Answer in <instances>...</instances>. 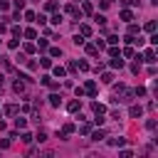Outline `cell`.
Listing matches in <instances>:
<instances>
[{
    "label": "cell",
    "mask_w": 158,
    "mask_h": 158,
    "mask_svg": "<svg viewBox=\"0 0 158 158\" xmlns=\"http://www.w3.org/2000/svg\"><path fill=\"white\" fill-rule=\"evenodd\" d=\"M121 54V49H116V44H111L109 47V57H118Z\"/></svg>",
    "instance_id": "cell-25"
},
{
    "label": "cell",
    "mask_w": 158,
    "mask_h": 158,
    "mask_svg": "<svg viewBox=\"0 0 158 158\" xmlns=\"http://www.w3.org/2000/svg\"><path fill=\"white\" fill-rule=\"evenodd\" d=\"M12 5H15V10H22L25 7V0H12Z\"/></svg>",
    "instance_id": "cell-36"
},
{
    "label": "cell",
    "mask_w": 158,
    "mask_h": 158,
    "mask_svg": "<svg viewBox=\"0 0 158 158\" xmlns=\"http://www.w3.org/2000/svg\"><path fill=\"white\" fill-rule=\"evenodd\" d=\"M10 32H12L15 37H22V27H17V25H15V27H10Z\"/></svg>",
    "instance_id": "cell-29"
},
{
    "label": "cell",
    "mask_w": 158,
    "mask_h": 158,
    "mask_svg": "<svg viewBox=\"0 0 158 158\" xmlns=\"http://www.w3.org/2000/svg\"><path fill=\"white\" fill-rule=\"evenodd\" d=\"M72 42H74V44H77V47H79V44H84V37H81V35H77V37H74V40H72Z\"/></svg>",
    "instance_id": "cell-38"
},
{
    "label": "cell",
    "mask_w": 158,
    "mask_h": 158,
    "mask_svg": "<svg viewBox=\"0 0 158 158\" xmlns=\"http://www.w3.org/2000/svg\"><path fill=\"white\" fill-rule=\"evenodd\" d=\"M123 89H126V86H123V84H114V91H116V94H121V91H123Z\"/></svg>",
    "instance_id": "cell-42"
},
{
    "label": "cell",
    "mask_w": 158,
    "mask_h": 158,
    "mask_svg": "<svg viewBox=\"0 0 158 158\" xmlns=\"http://www.w3.org/2000/svg\"><path fill=\"white\" fill-rule=\"evenodd\" d=\"M25 52H27V54H32V52H35V44H32V42H27V44H25Z\"/></svg>",
    "instance_id": "cell-40"
},
{
    "label": "cell",
    "mask_w": 158,
    "mask_h": 158,
    "mask_svg": "<svg viewBox=\"0 0 158 158\" xmlns=\"http://www.w3.org/2000/svg\"><path fill=\"white\" fill-rule=\"evenodd\" d=\"M133 54H136L133 47H123V49H121V57H133Z\"/></svg>",
    "instance_id": "cell-19"
},
{
    "label": "cell",
    "mask_w": 158,
    "mask_h": 158,
    "mask_svg": "<svg viewBox=\"0 0 158 158\" xmlns=\"http://www.w3.org/2000/svg\"><path fill=\"white\" fill-rule=\"evenodd\" d=\"M79 35L81 37H91V27L89 25H79Z\"/></svg>",
    "instance_id": "cell-5"
},
{
    "label": "cell",
    "mask_w": 158,
    "mask_h": 158,
    "mask_svg": "<svg viewBox=\"0 0 158 158\" xmlns=\"http://www.w3.org/2000/svg\"><path fill=\"white\" fill-rule=\"evenodd\" d=\"M52 72H54V77H59V79L67 74V69H64V67H59V64H57V67H52Z\"/></svg>",
    "instance_id": "cell-10"
},
{
    "label": "cell",
    "mask_w": 158,
    "mask_h": 158,
    "mask_svg": "<svg viewBox=\"0 0 158 158\" xmlns=\"http://www.w3.org/2000/svg\"><path fill=\"white\" fill-rule=\"evenodd\" d=\"M12 89H15L17 94H22V91H25V81H22V79H17V81L12 84Z\"/></svg>",
    "instance_id": "cell-12"
},
{
    "label": "cell",
    "mask_w": 158,
    "mask_h": 158,
    "mask_svg": "<svg viewBox=\"0 0 158 158\" xmlns=\"http://www.w3.org/2000/svg\"><path fill=\"white\" fill-rule=\"evenodd\" d=\"M35 141H37V143H44V141H47V133H44V131H40V133L35 136Z\"/></svg>",
    "instance_id": "cell-28"
},
{
    "label": "cell",
    "mask_w": 158,
    "mask_h": 158,
    "mask_svg": "<svg viewBox=\"0 0 158 158\" xmlns=\"http://www.w3.org/2000/svg\"><path fill=\"white\" fill-rule=\"evenodd\" d=\"M17 111H20V109H17L15 104H7V106H5V114H7V116H15Z\"/></svg>",
    "instance_id": "cell-13"
},
{
    "label": "cell",
    "mask_w": 158,
    "mask_h": 158,
    "mask_svg": "<svg viewBox=\"0 0 158 158\" xmlns=\"http://www.w3.org/2000/svg\"><path fill=\"white\" fill-rule=\"evenodd\" d=\"M7 47H10V49H17V47H20V42H17V40H10V42H7Z\"/></svg>",
    "instance_id": "cell-39"
},
{
    "label": "cell",
    "mask_w": 158,
    "mask_h": 158,
    "mask_svg": "<svg viewBox=\"0 0 158 158\" xmlns=\"http://www.w3.org/2000/svg\"><path fill=\"white\" fill-rule=\"evenodd\" d=\"M44 10H47V12H54V10H57V2H54V0H47V2H44Z\"/></svg>",
    "instance_id": "cell-14"
},
{
    "label": "cell",
    "mask_w": 158,
    "mask_h": 158,
    "mask_svg": "<svg viewBox=\"0 0 158 158\" xmlns=\"http://www.w3.org/2000/svg\"><path fill=\"white\" fill-rule=\"evenodd\" d=\"M49 104H52V106L57 109V106L62 104V99H59V94H52V96H49Z\"/></svg>",
    "instance_id": "cell-15"
},
{
    "label": "cell",
    "mask_w": 158,
    "mask_h": 158,
    "mask_svg": "<svg viewBox=\"0 0 158 158\" xmlns=\"http://www.w3.org/2000/svg\"><path fill=\"white\" fill-rule=\"evenodd\" d=\"M138 30H141L138 25H133V22H128V35H138Z\"/></svg>",
    "instance_id": "cell-22"
},
{
    "label": "cell",
    "mask_w": 158,
    "mask_h": 158,
    "mask_svg": "<svg viewBox=\"0 0 158 158\" xmlns=\"http://www.w3.org/2000/svg\"><path fill=\"white\" fill-rule=\"evenodd\" d=\"M62 133L67 136V133H74V123H64V128H62Z\"/></svg>",
    "instance_id": "cell-27"
},
{
    "label": "cell",
    "mask_w": 158,
    "mask_h": 158,
    "mask_svg": "<svg viewBox=\"0 0 158 158\" xmlns=\"http://www.w3.org/2000/svg\"><path fill=\"white\" fill-rule=\"evenodd\" d=\"M49 22H52V25H59V22H62V15H59V12H54V15L49 17Z\"/></svg>",
    "instance_id": "cell-21"
},
{
    "label": "cell",
    "mask_w": 158,
    "mask_h": 158,
    "mask_svg": "<svg viewBox=\"0 0 158 158\" xmlns=\"http://www.w3.org/2000/svg\"><path fill=\"white\" fill-rule=\"evenodd\" d=\"M2 32H7V22H0V35Z\"/></svg>",
    "instance_id": "cell-45"
},
{
    "label": "cell",
    "mask_w": 158,
    "mask_h": 158,
    "mask_svg": "<svg viewBox=\"0 0 158 158\" xmlns=\"http://www.w3.org/2000/svg\"><path fill=\"white\" fill-rule=\"evenodd\" d=\"M40 64H42L44 69H49V67H52V59H49V57H42V59H40Z\"/></svg>",
    "instance_id": "cell-26"
},
{
    "label": "cell",
    "mask_w": 158,
    "mask_h": 158,
    "mask_svg": "<svg viewBox=\"0 0 158 158\" xmlns=\"http://www.w3.org/2000/svg\"><path fill=\"white\" fill-rule=\"evenodd\" d=\"M143 59L153 64V62H156V49H153V47H151V49H146V54H143Z\"/></svg>",
    "instance_id": "cell-4"
},
{
    "label": "cell",
    "mask_w": 158,
    "mask_h": 158,
    "mask_svg": "<svg viewBox=\"0 0 158 158\" xmlns=\"http://www.w3.org/2000/svg\"><path fill=\"white\" fill-rule=\"evenodd\" d=\"M143 30H146V32H156V22H153V20H148V22H146V27H143Z\"/></svg>",
    "instance_id": "cell-23"
},
{
    "label": "cell",
    "mask_w": 158,
    "mask_h": 158,
    "mask_svg": "<svg viewBox=\"0 0 158 158\" xmlns=\"http://www.w3.org/2000/svg\"><path fill=\"white\" fill-rule=\"evenodd\" d=\"M67 109H69V111H79V109H81V101H79V99H74V101H69V104H67Z\"/></svg>",
    "instance_id": "cell-7"
},
{
    "label": "cell",
    "mask_w": 158,
    "mask_h": 158,
    "mask_svg": "<svg viewBox=\"0 0 158 158\" xmlns=\"http://www.w3.org/2000/svg\"><path fill=\"white\" fill-rule=\"evenodd\" d=\"M81 10H84V12H86V15H89V12H91V10H94V7H91V2H81Z\"/></svg>",
    "instance_id": "cell-33"
},
{
    "label": "cell",
    "mask_w": 158,
    "mask_h": 158,
    "mask_svg": "<svg viewBox=\"0 0 158 158\" xmlns=\"http://www.w3.org/2000/svg\"><path fill=\"white\" fill-rule=\"evenodd\" d=\"M96 49H106V42L104 40H96Z\"/></svg>",
    "instance_id": "cell-41"
},
{
    "label": "cell",
    "mask_w": 158,
    "mask_h": 158,
    "mask_svg": "<svg viewBox=\"0 0 158 158\" xmlns=\"http://www.w3.org/2000/svg\"><path fill=\"white\" fill-rule=\"evenodd\" d=\"M64 10H67L69 15H77V17H79V7H77V5H67Z\"/></svg>",
    "instance_id": "cell-18"
},
{
    "label": "cell",
    "mask_w": 158,
    "mask_h": 158,
    "mask_svg": "<svg viewBox=\"0 0 158 158\" xmlns=\"http://www.w3.org/2000/svg\"><path fill=\"white\" fill-rule=\"evenodd\" d=\"M22 35H25L27 40H37V32H35V27H27V30H22Z\"/></svg>",
    "instance_id": "cell-6"
},
{
    "label": "cell",
    "mask_w": 158,
    "mask_h": 158,
    "mask_svg": "<svg viewBox=\"0 0 158 158\" xmlns=\"http://www.w3.org/2000/svg\"><path fill=\"white\" fill-rule=\"evenodd\" d=\"M35 22H40V25H44V22H47V17H44V15H35Z\"/></svg>",
    "instance_id": "cell-37"
},
{
    "label": "cell",
    "mask_w": 158,
    "mask_h": 158,
    "mask_svg": "<svg viewBox=\"0 0 158 158\" xmlns=\"http://www.w3.org/2000/svg\"><path fill=\"white\" fill-rule=\"evenodd\" d=\"M128 114H131V118H141V116H143V106H136V104H133V106L128 109Z\"/></svg>",
    "instance_id": "cell-2"
},
{
    "label": "cell",
    "mask_w": 158,
    "mask_h": 158,
    "mask_svg": "<svg viewBox=\"0 0 158 158\" xmlns=\"http://www.w3.org/2000/svg\"><path fill=\"white\" fill-rule=\"evenodd\" d=\"M79 131H81V133H84V136H89V133H91V123H84V126H81V128H79Z\"/></svg>",
    "instance_id": "cell-31"
},
{
    "label": "cell",
    "mask_w": 158,
    "mask_h": 158,
    "mask_svg": "<svg viewBox=\"0 0 158 158\" xmlns=\"http://www.w3.org/2000/svg\"><path fill=\"white\" fill-rule=\"evenodd\" d=\"M101 81H104V84H114V74H111V72H104V74H101Z\"/></svg>",
    "instance_id": "cell-11"
},
{
    "label": "cell",
    "mask_w": 158,
    "mask_h": 158,
    "mask_svg": "<svg viewBox=\"0 0 158 158\" xmlns=\"http://www.w3.org/2000/svg\"><path fill=\"white\" fill-rule=\"evenodd\" d=\"M131 72H133V74H138V72H141V59H138L136 64H131Z\"/></svg>",
    "instance_id": "cell-35"
},
{
    "label": "cell",
    "mask_w": 158,
    "mask_h": 158,
    "mask_svg": "<svg viewBox=\"0 0 158 158\" xmlns=\"http://www.w3.org/2000/svg\"><path fill=\"white\" fill-rule=\"evenodd\" d=\"M109 64H111V69H121V67H123V59H121V54H118V57H111V62H109Z\"/></svg>",
    "instance_id": "cell-3"
},
{
    "label": "cell",
    "mask_w": 158,
    "mask_h": 158,
    "mask_svg": "<svg viewBox=\"0 0 158 158\" xmlns=\"http://www.w3.org/2000/svg\"><path fill=\"white\" fill-rule=\"evenodd\" d=\"M49 57H62V49H59V47H52V49H49Z\"/></svg>",
    "instance_id": "cell-30"
},
{
    "label": "cell",
    "mask_w": 158,
    "mask_h": 158,
    "mask_svg": "<svg viewBox=\"0 0 158 158\" xmlns=\"http://www.w3.org/2000/svg\"><path fill=\"white\" fill-rule=\"evenodd\" d=\"M7 7H10V2L7 0H0V10H7Z\"/></svg>",
    "instance_id": "cell-44"
},
{
    "label": "cell",
    "mask_w": 158,
    "mask_h": 158,
    "mask_svg": "<svg viewBox=\"0 0 158 158\" xmlns=\"http://www.w3.org/2000/svg\"><path fill=\"white\" fill-rule=\"evenodd\" d=\"M77 69H81V72H86V69H89V64H86V62L81 59V62H77Z\"/></svg>",
    "instance_id": "cell-34"
},
{
    "label": "cell",
    "mask_w": 158,
    "mask_h": 158,
    "mask_svg": "<svg viewBox=\"0 0 158 158\" xmlns=\"http://www.w3.org/2000/svg\"><path fill=\"white\" fill-rule=\"evenodd\" d=\"M0 59H2V57H0Z\"/></svg>",
    "instance_id": "cell-46"
},
{
    "label": "cell",
    "mask_w": 158,
    "mask_h": 158,
    "mask_svg": "<svg viewBox=\"0 0 158 158\" xmlns=\"http://www.w3.org/2000/svg\"><path fill=\"white\" fill-rule=\"evenodd\" d=\"M86 52H89L91 57H96V54H99V49H96V44H86Z\"/></svg>",
    "instance_id": "cell-24"
},
{
    "label": "cell",
    "mask_w": 158,
    "mask_h": 158,
    "mask_svg": "<svg viewBox=\"0 0 158 158\" xmlns=\"http://www.w3.org/2000/svg\"><path fill=\"white\" fill-rule=\"evenodd\" d=\"M91 111H94V114H104V111H106V106H104V104H99V101H94V104H91Z\"/></svg>",
    "instance_id": "cell-8"
},
{
    "label": "cell",
    "mask_w": 158,
    "mask_h": 158,
    "mask_svg": "<svg viewBox=\"0 0 158 158\" xmlns=\"http://www.w3.org/2000/svg\"><path fill=\"white\" fill-rule=\"evenodd\" d=\"M20 138H22V143H32V141H35V136H32V133H27V131H25Z\"/></svg>",
    "instance_id": "cell-20"
},
{
    "label": "cell",
    "mask_w": 158,
    "mask_h": 158,
    "mask_svg": "<svg viewBox=\"0 0 158 158\" xmlns=\"http://www.w3.org/2000/svg\"><path fill=\"white\" fill-rule=\"evenodd\" d=\"M91 138H94V141H101V138H104V131H91Z\"/></svg>",
    "instance_id": "cell-32"
},
{
    "label": "cell",
    "mask_w": 158,
    "mask_h": 158,
    "mask_svg": "<svg viewBox=\"0 0 158 158\" xmlns=\"http://www.w3.org/2000/svg\"><path fill=\"white\" fill-rule=\"evenodd\" d=\"M74 91H77V99H81V96H84V86H77Z\"/></svg>",
    "instance_id": "cell-43"
},
{
    "label": "cell",
    "mask_w": 158,
    "mask_h": 158,
    "mask_svg": "<svg viewBox=\"0 0 158 158\" xmlns=\"http://www.w3.org/2000/svg\"><path fill=\"white\" fill-rule=\"evenodd\" d=\"M121 20H123V22H131V20H133V12H131V10H121Z\"/></svg>",
    "instance_id": "cell-9"
},
{
    "label": "cell",
    "mask_w": 158,
    "mask_h": 158,
    "mask_svg": "<svg viewBox=\"0 0 158 158\" xmlns=\"http://www.w3.org/2000/svg\"><path fill=\"white\" fill-rule=\"evenodd\" d=\"M126 143V138H111L109 141V146H114V148H118V146H123Z\"/></svg>",
    "instance_id": "cell-17"
},
{
    "label": "cell",
    "mask_w": 158,
    "mask_h": 158,
    "mask_svg": "<svg viewBox=\"0 0 158 158\" xmlns=\"http://www.w3.org/2000/svg\"><path fill=\"white\" fill-rule=\"evenodd\" d=\"M84 94H86V96H96V81H91V79H89V81H86V86H84Z\"/></svg>",
    "instance_id": "cell-1"
},
{
    "label": "cell",
    "mask_w": 158,
    "mask_h": 158,
    "mask_svg": "<svg viewBox=\"0 0 158 158\" xmlns=\"http://www.w3.org/2000/svg\"><path fill=\"white\" fill-rule=\"evenodd\" d=\"M15 126H17V128H25V126H27V118H25V116H17V118H15Z\"/></svg>",
    "instance_id": "cell-16"
}]
</instances>
